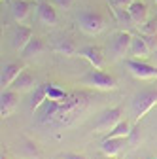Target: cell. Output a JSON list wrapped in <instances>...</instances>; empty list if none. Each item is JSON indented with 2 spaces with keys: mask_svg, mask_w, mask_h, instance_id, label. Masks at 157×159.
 <instances>
[{
  "mask_svg": "<svg viewBox=\"0 0 157 159\" xmlns=\"http://www.w3.org/2000/svg\"><path fill=\"white\" fill-rule=\"evenodd\" d=\"M25 68L21 65H17V63H8L2 66V76H0V84H2V89L10 87L13 82H15V78L21 74Z\"/></svg>",
  "mask_w": 157,
  "mask_h": 159,
  "instance_id": "4fadbf2b",
  "label": "cell"
},
{
  "mask_svg": "<svg viewBox=\"0 0 157 159\" xmlns=\"http://www.w3.org/2000/svg\"><path fill=\"white\" fill-rule=\"evenodd\" d=\"M123 119V110L119 106H115V108H108L104 112H101L99 119H96V123H95V133H110L117 123H119Z\"/></svg>",
  "mask_w": 157,
  "mask_h": 159,
  "instance_id": "5b68a950",
  "label": "cell"
},
{
  "mask_svg": "<svg viewBox=\"0 0 157 159\" xmlns=\"http://www.w3.org/2000/svg\"><path fill=\"white\" fill-rule=\"evenodd\" d=\"M0 159H8V157H6V155H2V157H0Z\"/></svg>",
  "mask_w": 157,
  "mask_h": 159,
  "instance_id": "4dcf8cb0",
  "label": "cell"
},
{
  "mask_svg": "<svg viewBox=\"0 0 157 159\" xmlns=\"http://www.w3.org/2000/svg\"><path fill=\"white\" fill-rule=\"evenodd\" d=\"M78 55L87 59L93 68H102V65H104V53L99 46H85L78 51Z\"/></svg>",
  "mask_w": 157,
  "mask_h": 159,
  "instance_id": "8fae6325",
  "label": "cell"
},
{
  "mask_svg": "<svg viewBox=\"0 0 157 159\" xmlns=\"http://www.w3.org/2000/svg\"><path fill=\"white\" fill-rule=\"evenodd\" d=\"M134 0H110V6H117V8H129Z\"/></svg>",
  "mask_w": 157,
  "mask_h": 159,
  "instance_id": "484cf974",
  "label": "cell"
},
{
  "mask_svg": "<svg viewBox=\"0 0 157 159\" xmlns=\"http://www.w3.org/2000/svg\"><path fill=\"white\" fill-rule=\"evenodd\" d=\"M131 131H132L131 123L127 121V119H121V121L117 123L110 133H106V136H104V138H129Z\"/></svg>",
  "mask_w": 157,
  "mask_h": 159,
  "instance_id": "ffe728a7",
  "label": "cell"
},
{
  "mask_svg": "<svg viewBox=\"0 0 157 159\" xmlns=\"http://www.w3.org/2000/svg\"><path fill=\"white\" fill-rule=\"evenodd\" d=\"M36 21L40 23V25H44V27H53L59 21L55 8L49 2H46V0L38 2V6H36Z\"/></svg>",
  "mask_w": 157,
  "mask_h": 159,
  "instance_id": "ba28073f",
  "label": "cell"
},
{
  "mask_svg": "<svg viewBox=\"0 0 157 159\" xmlns=\"http://www.w3.org/2000/svg\"><path fill=\"white\" fill-rule=\"evenodd\" d=\"M127 10H129L132 21H134V27H140L142 23H146L148 19H150V17H148V6H146L144 2H140V0H134V2H132Z\"/></svg>",
  "mask_w": 157,
  "mask_h": 159,
  "instance_id": "2e32d148",
  "label": "cell"
},
{
  "mask_svg": "<svg viewBox=\"0 0 157 159\" xmlns=\"http://www.w3.org/2000/svg\"><path fill=\"white\" fill-rule=\"evenodd\" d=\"M55 6H59L61 10H70L72 4H74V0H53Z\"/></svg>",
  "mask_w": 157,
  "mask_h": 159,
  "instance_id": "4316f807",
  "label": "cell"
},
{
  "mask_svg": "<svg viewBox=\"0 0 157 159\" xmlns=\"http://www.w3.org/2000/svg\"><path fill=\"white\" fill-rule=\"evenodd\" d=\"M125 66L136 80H155L157 78V66L144 63L142 59H129V61H125Z\"/></svg>",
  "mask_w": 157,
  "mask_h": 159,
  "instance_id": "52a82bcc",
  "label": "cell"
},
{
  "mask_svg": "<svg viewBox=\"0 0 157 159\" xmlns=\"http://www.w3.org/2000/svg\"><path fill=\"white\" fill-rule=\"evenodd\" d=\"M93 159H112V157H108V155L102 153V155H96V157H93Z\"/></svg>",
  "mask_w": 157,
  "mask_h": 159,
  "instance_id": "f546056e",
  "label": "cell"
},
{
  "mask_svg": "<svg viewBox=\"0 0 157 159\" xmlns=\"http://www.w3.org/2000/svg\"><path fill=\"white\" fill-rule=\"evenodd\" d=\"M17 102H19V93L13 89H4L2 97H0V114H2V117L11 116V112L17 108Z\"/></svg>",
  "mask_w": 157,
  "mask_h": 159,
  "instance_id": "30bf717a",
  "label": "cell"
},
{
  "mask_svg": "<svg viewBox=\"0 0 157 159\" xmlns=\"http://www.w3.org/2000/svg\"><path fill=\"white\" fill-rule=\"evenodd\" d=\"M87 95L83 93H72L68 95L63 102H59V110L53 117V121L51 123H57V125H68L74 121V117H78L83 108L87 106Z\"/></svg>",
  "mask_w": 157,
  "mask_h": 159,
  "instance_id": "6da1fadb",
  "label": "cell"
},
{
  "mask_svg": "<svg viewBox=\"0 0 157 159\" xmlns=\"http://www.w3.org/2000/svg\"><path fill=\"white\" fill-rule=\"evenodd\" d=\"M155 6H157V0H155Z\"/></svg>",
  "mask_w": 157,
  "mask_h": 159,
  "instance_id": "1f68e13d",
  "label": "cell"
},
{
  "mask_svg": "<svg viewBox=\"0 0 157 159\" xmlns=\"http://www.w3.org/2000/svg\"><path fill=\"white\" fill-rule=\"evenodd\" d=\"M110 8H112L115 19H117L121 25H125V27H132V25H134V21H132V17H131V13H129L127 8H117V6H110Z\"/></svg>",
  "mask_w": 157,
  "mask_h": 159,
  "instance_id": "603a6c76",
  "label": "cell"
},
{
  "mask_svg": "<svg viewBox=\"0 0 157 159\" xmlns=\"http://www.w3.org/2000/svg\"><path fill=\"white\" fill-rule=\"evenodd\" d=\"M32 36H34V34H32V29H30V27H25V25L19 23V25L11 30L10 40H11V46H13L17 51H21V49L30 42V38H32Z\"/></svg>",
  "mask_w": 157,
  "mask_h": 159,
  "instance_id": "9c48e42d",
  "label": "cell"
},
{
  "mask_svg": "<svg viewBox=\"0 0 157 159\" xmlns=\"http://www.w3.org/2000/svg\"><path fill=\"white\" fill-rule=\"evenodd\" d=\"M131 106H132L134 123H138L153 106H157V89H148V91H140L138 95H134Z\"/></svg>",
  "mask_w": 157,
  "mask_h": 159,
  "instance_id": "7a4b0ae2",
  "label": "cell"
},
{
  "mask_svg": "<svg viewBox=\"0 0 157 159\" xmlns=\"http://www.w3.org/2000/svg\"><path fill=\"white\" fill-rule=\"evenodd\" d=\"M13 91H17V93H25V91H30V89H36L38 85H36V80H34V76L32 74H29L27 70H23L21 74H19L17 78H15V82L10 85Z\"/></svg>",
  "mask_w": 157,
  "mask_h": 159,
  "instance_id": "5bb4252c",
  "label": "cell"
},
{
  "mask_svg": "<svg viewBox=\"0 0 157 159\" xmlns=\"http://www.w3.org/2000/svg\"><path fill=\"white\" fill-rule=\"evenodd\" d=\"M46 51V44H44V40H40L38 36H32L30 38V42L21 49V55L25 59H30V57H36V55H40Z\"/></svg>",
  "mask_w": 157,
  "mask_h": 159,
  "instance_id": "d6986e66",
  "label": "cell"
},
{
  "mask_svg": "<svg viewBox=\"0 0 157 159\" xmlns=\"http://www.w3.org/2000/svg\"><path fill=\"white\" fill-rule=\"evenodd\" d=\"M131 42H132V34L127 30H117L112 40H110V55L112 59H121L129 53L131 49Z\"/></svg>",
  "mask_w": 157,
  "mask_h": 159,
  "instance_id": "8992f818",
  "label": "cell"
},
{
  "mask_svg": "<svg viewBox=\"0 0 157 159\" xmlns=\"http://www.w3.org/2000/svg\"><path fill=\"white\" fill-rule=\"evenodd\" d=\"M150 53H151V51H150V48H148V44H146L144 36H142V34L132 36L129 55H131L132 59H146V57H150Z\"/></svg>",
  "mask_w": 157,
  "mask_h": 159,
  "instance_id": "9a60e30c",
  "label": "cell"
},
{
  "mask_svg": "<svg viewBox=\"0 0 157 159\" xmlns=\"http://www.w3.org/2000/svg\"><path fill=\"white\" fill-rule=\"evenodd\" d=\"M44 87H46V95H47V98H49V101H55V102H63L65 98L68 97V93H66L65 89L57 87L55 84H44Z\"/></svg>",
  "mask_w": 157,
  "mask_h": 159,
  "instance_id": "44dd1931",
  "label": "cell"
},
{
  "mask_svg": "<svg viewBox=\"0 0 157 159\" xmlns=\"http://www.w3.org/2000/svg\"><path fill=\"white\" fill-rule=\"evenodd\" d=\"M127 146V138H104L101 142V153L108 157H117Z\"/></svg>",
  "mask_w": 157,
  "mask_h": 159,
  "instance_id": "7c38bea8",
  "label": "cell"
},
{
  "mask_svg": "<svg viewBox=\"0 0 157 159\" xmlns=\"http://www.w3.org/2000/svg\"><path fill=\"white\" fill-rule=\"evenodd\" d=\"M53 49H55L57 53H61V55H66V57H72V55H76L78 51H80V49H78V46H76V42H74L70 36H61V38H57Z\"/></svg>",
  "mask_w": 157,
  "mask_h": 159,
  "instance_id": "e0dca14e",
  "label": "cell"
},
{
  "mask_svg": "<svg viewBox=\"0 0 157 159\" xmlns=\"http://www.w3.org/2000/svg\"><path fill=\"white\" fill-rule=\"evenodd\" d=\"M138 29H140V34H155L157 32V21L155 19H148V21L142 23Z\"/></svg>",
  "mask_w": 157,
  "mask_h": 159,
  "instance_id": "cb8c5ba5",
  "label": "cell"
},
{
  "mask_svg": "<svg viewBox=\"0 0 157 159\" xmlns=\"http://www.w3.org/2000/svg\"><path fill=\"white\" fill-rule=\"evenodd\" d=\"M30 6H32V0H15L11 4V15H13V19L17 23H23L29 17Z\"/></svg>",
  "mask_w": 157,
  "mask_h": 159,
  "instance_id": "ac0fdd59",
  "label": "cell"
},
{
  "mask_svg": "<svg viewBox=\"0 0 157 159\" xmlns=\"http://www.w3.org/2000/svg\"><path fill=\"white\" fill-rule=\"evenodd\" d=\"M129 142H131L132 146L138 142V129H136V127H132V131H131V134H129Z\"/></svg>",
  "mask_w": 157,
  "mask_h": 159,
  "instance_id": "f1b7e54d",
  "label": "cell"
},
{
  "mask_svg": "<svg viewBox=\"0 0 157 159\" xmlns=\"http://www.w3.org/2000/svg\"><path fill=\"white\" fill-rule=\"evenodd\" d=\"M142 36H144V40H146L150 51L155 53V51H157V36H155V34H142Z\"/></svg>",
  "mask_w": 157,
  "mask_h": 159,
  "instance_id": "d4e9b609",
  "label": "cell"
},
{
  "mask_svg": "<svg viewBox=\"0 0 157 159\" xmlns=\"http://www.w3.org/2000/svg\"><path fill=\"white\" fill-rule=\"evenodd\" d=\"M47 101V95H46V87L44 85H38L34 89V95H32V102H30V110L32 112H38L42 108V104Z\"/></svg>",
  "mask_w": 157,
  "mask_h": 159,
  "instance_id": "7402d4cb",
  "label": "cell"
},
{
  "mask_svg": "<svg viewBox=\"0 0 157 159\" xmlns=\"http://www.w3.org/2000/svg\"><path fill=\"white\" fill-rule=\"evenodd\" d=\"M78 23H80L82 30L87 34H101L104 30V17L96 11L91 10H83L80 15H78Z\"/></svg>",
  "mask_w": 157,
  "mask_h": 159,
  "instance_id": "277c9868",
  "label": "cell"
},
{
  "mask_svg": "<svg viewBox=\"0 0 157 159\" xmlns=\"http://www.w3.org/2000/svg\"><path fill=\"white\" fill-rule=\"evenodd\" d=\"M61 159H87V157H83L80 153H74V152H66V153L61 155Z\"/></svg>",
  "mask_w": 157,
  "mask_h": 159,
  "instance_id": "83f0119b",
  "label": "cell"
},
{
  "mask_svg": "<svg viewBox=\"0 0 157 159\" xmlns=\"http://www.w3.org/2000/svg\"><path fill=\"white\" fill-rule=\"evenodd\" d=\"M82 84L83 85H89V87H95V89H101V91H112L117 87V82L115 78L102 72L101 68H93L89 70L83 78H82Z\"/></svg>",
  "mask_w": 157,
  "mask_h": 159,
  "instance_id": "3957f363",
  "label": "cell"
}]
</instances>
